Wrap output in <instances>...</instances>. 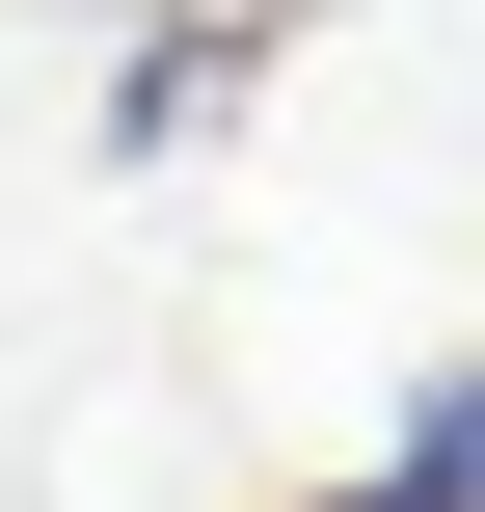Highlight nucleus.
Listing matches in <instances>:
<instances>
[{"label":"nucleus","instance_id":"1","mask_svg":"<svg viewBox=\"0 0 485 512\" xmlns=\"http://www.w3.org/2000/svg\"><path fill=\"white\" fill-rule=\"evenodd\" d=\"M351 512H459V378H405V432H378V486Z\"/></svg>","mask_w":485,"mask_h":512}]
</instances>
